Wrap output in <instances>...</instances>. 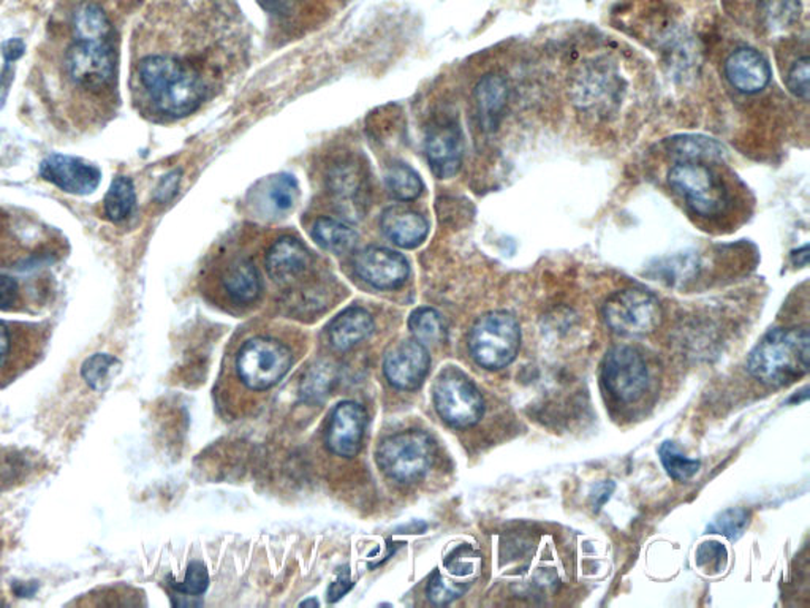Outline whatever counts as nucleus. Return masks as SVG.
<instances>
[{
  "instance_id": "f257e3e1",
  "label": "nucleus",
  "mask_w": 810,
  "mask_h": 608,
  "mask_svg": "<svg viewBox=\"0 0 810 608\" xmlns=\"http://www.w3.org/2000/svg\"><path fill=\"white\" fill-rule=\"evenodd\" d=\"M138 75L157 110L173 118L191 115L205 97L197 71L172 56H148L139 62Z\"/></svg>"
},
{
  "instance_id": "f03ea898",
  "label": "nucleus",
  "mask_w": 810,
  "mask_h": 608,
  "mask_svg": "<svg viewBox=\"0 0 810 608\" xmlns=\"http://www.w3.org/2000/svg\"><path fill=\"white\" fill-rule=\"evenodd\" d=\"M808 328H775L767 333L749 356V371L761 384L783 386L808 374Z\"/></svg>"
},
{
  "instance_id": "7ed1b4c3",
  "label": "nucleus",
  "mask_w": 810,
  "mask_h": 608,
  "mask_svg": "<svg viewBox=\"0 0 810 608\" xmlns=\"http://www.w3.org/2000/svg\"><path fill=\"white\" fill-rule=\"evenodd\" d=\"M521 345L518 321L505 311H492L478 318L469 333V351L485 370H502L515 362Z\"/></svg>"
},
{
  "instance_id": "20e7f679",
  "label": "nucleus",
  "mask_w": 810,
  "mask_h": 608,
  "mask_svg": "<svg viewBox=\"0 0 810 608\" xmlns=\"http://www.w3.org/2000/svg\"><path fill=\"white\" fill-rule=\"evenodd\" d=\"M48 337V326L0 321V389L13 384L40 362Z\"/></svg>"
},
{
  "instance_id": "39448f33",
  "label": "nucleus",
  "mask_w": 810,
  "mask_h": 608,
  "mask_svg": "<svg viewBox=\"0 0 810 608\" xmlns=\"http://www.w3.org/2000/svg\"><path fill=\"white\" fill-rule=\"evenodd\" d=\"M435 445L423 431H402L387 438L377 449V464L396 482L409 483L423 477L432 464Z\"/></svg>"
},
{
  "instance_id": "423d86ee",
  "label": "nucleus",
  "mask_w": 810,
  "mask_h": 608,
  "mask_svg": "<svg viewBox=\"0 0 810 608\" xmlns=\"http://www.w3.org/2000/svg\"><path fill=\"white\" fill-rule=\"evenodd\" d=\"M603 318L621 336H644L653 333L662 322V306L657 296L644 288H624L603 304Z\"/></svg>"
},
{
  "instance_id": "0eeeda50",
  "label": "nucleus",
  "mask_w": 810,
  "mask_h": 608,
  "mask_svg": "<svg viewBox=\"0 0 810 608\" xmlns=\"http://www.w3.org/2000/svg\"><path fill=\"white\" fill-rule=\"evenodd\" d=\"M70 81L90 92L111 88L116 78L115 45L111 40L75 39L64 59Z\"/></svg>"
},
{
  "instance_id": "6e6552de",
  "label": "nucleus",
  "mask_w": 810,
  "mask_h": 608,
  "mask_svg": "<svg viewBox=\"0 0 810 608\" xmlns=\"http://www.w3.org/2000/svg\"><path fill=\"white\" fill-rule=\"evenodd\" d=\"M669 183L699 216H719L729 205V193L722 179L703 163L674 165L669 173Z\"/></svg>"
},
{
  "instance_id": "1a4fd4ad",
  "label": "nucleus",
  "mask_w": 810,
  "mask_h": 608,
  "mask_svg": "<svg viewBox=\"0 0 810 608\" xmlns=\"http://www.w3.org/2000/svg\"><path fill=\"white\" fill-rule=\"evenodd\" d=\"M292 352L271 337H254L237 352L236 370L241 381L251 390L271 389L292 366Z\"/></svg>"
},
{
  "instance_id": "9d476101",
  "label": "nucleus",
  "mask_w": 810,
  "mask_h": 608,
  "mask_svg": "<svg viewBox=\"0 0 810 608\" xmlns=\"http://www.w3.org/2000/svg\"><path fill=\"white\" fill-rule=\"evenodd\" d=\"M435 404L445 423L455 428L480 422L485 401L474 382L461 371L448 367L437 379Z\"/></svg>"
},
{
  "instance_id": "9b49d317",
  "label": "nucleus",
  "mask_w": 810,
  "mask_h": 608,
  "mask_svg": "<svg viewBox=\"0 0 810 608\" xmlns=\"http://www.w3.org/2000/svg\"><path fill=\"white\" fill-rule=\"evenodd\" d=\"M602 377L606 390L621 403H635L650 384L646 362L636 349L617 345L603 360Z\"/></svg>"
},
{
  "instance_id": "f8f14e48",
  "label": "nucleus",
  "mask_w": 810,
  "mask_h": 608,
  "mask_svg": "<svg viewBox=\"0 0 810 608\" xmlns=\"http://www.w3.org/2000/svg\"><path fill=\"white\" fill-rule=\"evenodd\" d=\"M352 265L361 281L380 291L401 287L410 274L404 255L387 247L369 246L358 251Z\"/></svg>"
},
{
  "instance_id": "ddd939ff",
  "label": "nucleus",
  "mask_w": 810,
  "mask_h": 608,
  "mask_svg": "<svg viewBox=\"0 0 810 608\" xmlns=\"http://www.w3.org/2000/svg\"><path fill=\"white\" fill-rule=\"evenodd\" d=\"M40 175L64 193L74 195L92 194L101 182V171L96 165L62 154L48 156L40 165Z\"/></svg>"
},
{
  "instance_id": "4468645a",
  "label": "nucleus",
  "mask_w": 810,
  "mask_h": 608,
  "mask_svg": "<svg viewBox=\"0 0 810 608\" xmlns=\"http://www.w3.org/2000/svg\"><path fill=\"white\" fill-rule=\"evenodd\" d=\"M429 359L426 345L418 341H402L387 352L383 373L387 381L399 390H416L423 384L429 373Z\"/></svg>"
},
{
  "instance_id": "2eb2a0df",
  "label": "nucleus",
  "mask_w": 810,
  "mask_h": 608,
  "mask_svg": "<svg viewBox=\"0 0 810 608\" xmlns=\"http://www.w3.org/2000/svg\"><path fill=\"white\" fill-rule=\"evenodd\" d=\"M424 149L429 167L437 178H453L461 168L465 143L456 124L439 122L432 126L426 135Z\"/></svg>"
},
{
  "instance_id": "dca6fc26",
  "label": "nucleus",
  "mask_w": 810,
  "mask_h": 608,
  "mask_svg": "<svg viewBox=\"0 0 810 608\" xmlns=\"http://www.w3.org/2000/svg\"><path fill=\"white\" fill-rule=\"evenodd\" d=\"M367 425L368 415L360 404L353 401L339 404L326 433L331 452L344 458L355 457L360 452Z\"/></svg>"
},
{
  "instance_id": "f3484780",
  "label": "nucleus",
  "mask_w": 810,
  "mask_h": 608,
  "mask_svg": "<svg viewBox=\"0 0 810 608\" xmlns=\"http://www.w3.org/2000/svg\"><path fill=\"white\" fill-rule=\"evenodd\" d=\"M725 77L736 91L757 94L770 85V62L753 48H738L726 58Z\"/></svg>"
},
{
  "instance_id": "a211bd4d",
  "label": "nucleus",
  "mask_w": 810,
  "mask_h": 608,
  "mask_svg": "<svg viewBox=\"0 0 810 608\" xmlns=\"http://www.w3.org/2000/svg\"><path fill=\"white\" fill-rule=\"evenodd\" d=\"M326 187L334 203L345 213H352L363 205L368 179L360 164L341 160L328 171Z\"/></svg>"
},
{
  "instance_id": "6ab92c4d",
  "label": "nucleus",
  "mask_w": 810,
  "mask_h": 608,
  "mask_svg": "<svg viewBox=\"0 0 810 608\" xmlns=\"http://www.w3.org/2000/svg\"><path fill=\"white\" fill-rule=\"evenodd\" d=\"M265 265L277 284H290L308 272L311 254L300 239L282 236L267 251Z\"/></svg>"
},
{
  "instance_id": "aec40b11",
  "label": "nucleus",
  "mask_w": 810,
  "mask_h": 608,
  "mask_svg": "<svg viewBox=\"0 0 810 608\" xmlns=\"http://www.w3.org/2000/svg\"><path fill=\"white\" fill-rule=\"evenodd\" d=\"M380 227L387 238L402 249H416L423 244L429 232L428 220L404 205L387 208L380 217Z\"/></svg>"
},
{
  "instance_id": "412c9836",
  "label": "nucleus",
  "mask_w": 810,
  "mask_h": 608,
  "mask_svg": "<svg viewBox=\"0 0 810 608\" xmlns=\"http://www.w3.org/2000/svg\"><path fill=\"white\" fill-rule=\"evenodd\" d=\"M508 101V85L502 75L488 73L475 86V105L480 126L495 133L502 121Z\"/></svg>"
},
{
  "instance_id": "4be33fe9",
  "label": "nucleus",
  "mask_w": 810,
  "mask_h": 608,
  "mask_svg": "<svg viewBox=\"0 0 810 608\" xmlns=\"http://www.w3.org/2000/svg\"><path fill=\"white\" fill-rule=\"evenodd\" d=\"M374 332L372 315L363 307L352 306L328 325V340L336 351L345 352L355 347Z\"/></svg>"
},
{
  "instance_id": "5701e85b",
  "label": "nucleus",
  "mask_w": 810,
  "mask_h": 608,
  "mask_svg": "<svg viewBox=\"0 0 810 608\" xmlns=\"http://www.w3.org/2000/svg\"><path fill=\"white\" fill-rule=\"evenodd\" d=\"M222 284L230 298L241 304L255 302L262 291L257 268L246 258H237L225 269Z\"/></svg>"
},
{
  "instance_id": "b1692460",
  "label": "nucleus",
  "mask_w": 810,
  "mask_h": 608,
  "mask_svg": "<svg viewBox=\"0 0 810 608\" xmlns=\"http://www.w3.org/2000/svg\"><path fill=\"white\" fill-rule=\"evenodd\" d=\"M666 151L681 163H704V160H721L725 157L722 143L703 135H680L666 141Z\"/></svg>"
},
{
  "instance_id": "393cba45",
  "label": "nucleus",
  "mask_w": 810,
  "mask_h": 608,
  "mask_svg": "<svg viewBox=\"0 0 810 608\" xmlns=\"http://www.w3.org/2000/svg\"><path fill=\"white\" fill-rule=\"evenodd\" d=\"M312 238L333 254L350 253L358 243V234L349 225L331 217H319L311 228Z\"/></svg>"
},
{
  "instance_id": "a878e982",
  "label": "nucleus",
  "mask_w": 810,
  "mask_h": 608,
  "mask_svg": "<svg viewBox=\"0 0 810 608\" xmlns=\"http://www.w3.org/2000/svg\"><path fill=\"white\" fill-rule=\"evenodd\" d=\"M755 11L760 24L771 32H782L791 28L801 14L800 0H757Z\"/></svg>"
},
{
  "instance_id": "bb28decb",
  "label": "nucleus",
  "mask_w": 810,
  "mask_h": 608,
  "mask_svg": "<svg viewBox=\"0 0 810 608\" xmlns=\"http://www.w3.org/2000/svg\"><path fill=\"white\" fill-rule=\"evenodd\" d=\"M75 39L111 40L113 26L97 3H82L74 14Z\"/></svg>"
},
{
  "instance_id": "cd10ccee",
  "label": "nucleus",
  "mask_w": 810,
  "mask_h": 608,
  "mask_svg": "<svg viewBox=\"0 0 810 608\" xmlns=\"http://www.w3.org/2000/svg\"><path fill=\"white\" fill-rule=\"evenodd\" d=\"M409 328L418 343L437 345L447 340V326L442 315L432 307H418L410 314Z\"/></svg>"
},
{
  "instance_id": "c85d7f7f",
  "label": "nucleus",
  "mask_w": 810,
  "mask_h": 608,
  "mask_svg": "<svg viewBox=\"0 0 810 608\" xmlns=\"http://www.w3.org/2000/svg\"><path fill=\"white\" fill-rule=\"evenodd\" d=\"M388 193L398 202L417 200L424 190L420 175L406 164H393L386 175Z\"/></svg>"
},
{
  "instance_id": "c756f323",
  "label": "nucleus",
  "mask_w": 810,
  "mask_h": 608,
  "mask_svg": "<svg viewBox=\"0 0 810 608\" xmlns=\"http://www.w3.org/2000/svg\"><path fill=\"white\" fill-rule=\"evenodd\" d=\"M137 202L135 195L134 183L126 176H119L109 186L107 197H105V214L113 223H123L130 216Z\"/></svg>"
},
{
  "instance_id": "7c9ffc66",
  "label": "nucleus",
  "mask_w": 810,
  "mask_h": 608,
  "mask_svg": "<svg viewBox=\"0 0 810 608\" xmlns=\"http://www.w3.org/2000/svg\"><path fill=\"white\" fill-rule=\"evenodd\" d=\"M658 457L665 471L677 482H685L692 479L700 471V461L691 460L681 452L680 447L672 441H665L658 449Z\"/></svg>"
},
{
  "instance_id": "2f4dec72",
  "label": "nucleus",
  "mask_w": 810,
  "mask_h": 608,
  "mask_svg": "<svg viewBox=\"0 0 810 608\" xmlns=\"http://www.w3.org/2000/svg\"><path fill=\"white\" fill-rule=\"evenodd\" d=\"M120 363L115 356L107 354H97L86 360L82 365L81 374L85 381L88 382L90 389L101 390L107 389L111 384V379L115 377L116 371L119 370Z\"/></svg>"
},
{
  "instance_id": "473e14b6",
  "label": "nucleus",
  "mask_w": 810,
  "mask_h": 608,
  "mask_svg": "<svg viewBox=\"0 0 810 608\" xmlns=\"http://www.w3.org/2000/svg\"><path fill=\"white\" fill-rule=\"evenodd\" d=\"M657 273L669 284L685 283L699 273V257L695 254H677L665 258L658 264Z\"/></svg>"
},
{
  "instance_id": "72a5a7b5",
  "label": "nucleus",
  "mask_w": 810,
  "mask_h": 608,
  "mask_svg": "<svg viewBox=\"0 0 810 608\" xmlns=\"http://www.w3.org/2000/svg\"><path fill=\"white\" fill-rule=\"evenodd\" d=\"M470 585H472L470 581L456 580L455 577L443 576L442 572L436 570L435 576L429 580L428 598L436 606H447L455 599L461 598Z\"/></svg>"
},
{
  "instance_id": "f704fd0d",
  "label": "nucleus",
  "mask_w": 810,
  "mask_h": 608,
  "mask_svg": "<svg viewBox=\"0 0 810 608\" xmlns=\"http://www.w3.org/2000/svg\"><path fill=\"white\" fill-rule=\"evenodd\" d=\"M478 566H480V555L469 546L456 548L451 551L450 557L445 559V569L458 580L470 581L469 577L477 572Z\"/></svg>"
},
{
  "instance_id": "c9c22d12",
  "label": "nucleus",
  "mask_w": 810,
  "mask_h": 608,
  "mask_svg": "<svg viewBox=\"0 0 810 608\" xmlns=\"http://www.w3.org/2000/svg\"><path fill=\"white\" fill-rule=\"evenodd\" d=\"M749 524V513L744 509H730L715 518L714 523L707 528L712 535L725 536L726 539L736 540L744 535Z\"/></svg>"
},
{
  "instance_id": "e433bc0d",
  "label": "nucleus",
  "mask_w": 810,
  "mask_h": 608,
  "mask_svg": "<svg viewBox=\"0 0 810 608\" xmlns=\"http://www.w3.org/2000/svg\"><path fill=\"white\" fill-rule=\"evenodd\" d=\"M297 197V183L290 175L277 176L270 187V200L277 212L287 213L295 205Z\"/></svg>"
},
{
  "instance_id": "4c0bfd02",
  "label": "nucleus",
  "mask_w": 810,
  "mask_h": 608,
  "mask_svg": "<svg viewBox=\"0 0 810 608\" xmlns=\"http://www.w3.org/2000/svg\"><path fill=\"white\" fill-rule=\"evenodd\" d=\"M726 548L719 542L702 543L696 551V565L706 573H721L726 565Z\"/></svg>"
},
{
  "instance_id": "58836bf2",
  "label": "nucleus",
  "mask_w": 810,
  "mask_h": 608,
  "mask_svg": "<svg viewBox=\"0 0 810 608\" xmlns=\"http://www.w3.org/2000/svg\"><path fill=\"white\" fill-rule=\"evenodd\" d=\"M810 61L809 58L798 59L797 62L791 66L789 75H787V86H789L790 92L794 97L801 100H809L810 96Z\"/></svg>"
},
{
  "instance_id": "ea45409f",
  "label": "nucleus",
  "mask_w": 810,
  "mask_h": 608,
  "mask_svg": "<svg viewBox=\"0 0 810 608\" xmlns=\"http://www.w3.org/2000/svg\"><path fill=\"white\" fill-rule=\"evenodd\" d=\"M179 592L188 596L203 595L209 587L208 570L202 562H192L188 566L186 578L180 584L173 585Z\"/></svg>"
},
{
  "instance_id": "a19ab883",
  "label": "nucleus",
  "mask_w": 810,
  "mask_h": 608,
  "mask_svg": "<svg viewBox=\"0 0 810 608\" xmlns=\"http://www.w3.org/2000/svg\"><path fill=\"white\" fill-rule=\"evenodd\" d=\"M21 303L20 284L9 276H0V310L11 311Z\"/></svg>"
},
{
  "instance_id": "79ce46f5",
  "label": "nucleus",
  "mask_w": 810,
  "mask_h": 608,
  "mask_svg": "<svg viewBox=\"0 0 810 608\" xmlns=\"http://www.w3.org/2000/svg\"><path fill=\"white\" fill-rule=\"evenodd\" d=\"M180 183V171L168 173L164 176L160 183H158L156 190V200L160 203H167L178 194Z\"/></svg>"
},
{
  "instance_id": "37998d69",
  "label": "nucleus",
  "mask_w": 810,
  "mask_h": 608,
  "mask_svg": "<svg viewBox=\"0 0 810 608\" xmlns=\"http://www.w3.org/2000/svg\"><path fill=\"white\" fill-rule=\"evenodd\" d=\"M349 576L350 572H347V570L339 573L336 584L331 585L330 589H328V600H330V602H336V600L341 599L345 592H349L350 589L353 588V584L350 581Z\"/></svg>"
},
{
  "instance_id": "c03bdc74",
  "label": "nucleus",
  "mask_w": 810,
  "mask_h": 608,
  "mask_svg": "<svg viewBox=\"0 0 810 608\" xmlns=\"http://www.w3.org/2000/svg\"><path fill=\"white\" fill-rule=\"evenodd\" d=\"M26 45L20 39H10L2 45V55L7 62H14L25 55Z\"/></svg>"
},
{
  "instance_id": "a18cd8bd",
  "label": "nucleus",
  "mask_w": 810,
  "mask_h": 608,
  "mask_svg": "<svg viewBox=\"0 0 810 608\" xmlns=\"http://www.w3.org/2000/svg\"><path fill=\"white\" fill-rule=\"evenodd\" d=\"M614 491V483H601L597 488H595L594 493V504L597 507V510L601 509L603 504H605L606 501H608L609 498H612V493Z\"/></svg>"
},
{
  "instance_id": "49530a36",
  "label": "nucleus",
  "mask_w": 810,
  "mask_h": 608,
  "mask_svg": "<svg viewBox=\"0 0 810 608\" xmlns=\"http://www.w3.org/2000/svg\"><path fill=\"white\" fill-rule=\"evenodd\" d=\"M791 258H793L794 265L798 266H806L809 264V246L801 247V249L793 251L791 253Z\"/></svg>"
},
{
  "instance_id": "de8ad7c7",
  "label": "nucleus",
  "mask_w": 810,
  "mask_h": 608,
  "mask_svg": "<svg viewBox=\"0 0 810 608\" xmlns=\"http://www.w3.org/2000/svg\"><path fill=\"white\" fill-rule=\"evenodd\" d=\"M301 606H319V604H316V600H308V602H303Z\"/></svg>"
}]
</instances>
